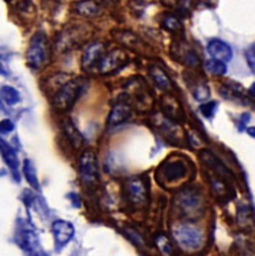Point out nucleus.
<instances>
[{
  "instance_id": "1",
  "label": "nucleus",
  "mask_w": 255,
  "mask_h": 256,
  "mask_svg": "<svg viewBox=\"0 0 255 256\" xmlns=\"http://www.w3.org/2000/svg\"><path fill=\"white\" fill-rule=\"evenodd\" d=\"M88 85L84 78H72L64 84L52 96V106L58 111H68L78 101L84 88Z\"/></svg>"
},
{
  "instance_id": "2",
  "label": "nucleus",
  "mask_w": 255,
  "mask_h": 256,
  "mask_svg": "<svg viewBox=\"0 0 255 256\" xmlns=\"http://www.w3.org/2000/svg\"><path fill=\"white\" fill-rule=\"evenodd\" d=\"M50 56V46L44 32H39L32 38L26 50V61L29 68L39 70L46 65Z\"/></svg>"
},
{
  "instance_id": "3",
  "label": "nucleus",
  "mask_w": 255,
  "mask_h": 256,
  "mask_svg": "<svg viewBox=\"0 0 255 256\" xmlns=\"http://www.w3.org/2000/svg\"><path fill=\"white\" fill-rule=\"evenodd\" d=\"M176 206L180 209V213L183 216L197 218L202 213L203 200L202 196L198 190L193 188H187L180 192L176 198Z\"/></svg>"
},
{
  "instance_id": "4",
  "label": "nucleus",
  "mask_w": 255,
  "mask_h": 256,
  "mask_svg": "<svg viewBox=\"0 0 255 256\" xmlns=\"http://www.w3.org/2000/svg\"><path fill=\"white\" fill-rule=\"evenodd\" d=\"M78 176L81 182L88 186H96L100 182L98 157L92 150H86L78 160Z\"/></svg>"
},
{
  "instance_id": "5",
  "label": "nucleus",
  "mask_w": 255,
  "mask_h": 256,
  "mask_svg": "<svg viewBox=\"0 0 255 256\" xmlns=\"http://www.w3.org/2000/svg\"><path fill=\"white\" fill-rule=\"evenodd\" d=\"M173 236L180 248L186 250H198L203 245L202 230L190 224H180L173 229Z\"/></svg>"
},
{
  "instance_id": "6",
  "label": "nucleus",
  "mask_w": 255,
  "mask_h": 256,
  "mask_svg": "<svg viewBox=\"0 0 255 256\" xmlns=\"http://www.w3.org/2000/svg\"><path fill=\"white\" fill-rule=\"evenodd\" d=\"M188 173V168L186 163H183L180 160H170L168 163H163L157 170V176H160V180L166 183H172V182L180 180L184 178ZM158 179V180H160Z\"/></svg>"
},
{
  "instance_id": "7",
  "label": "nucleus",
  "mask_w": 255,
  "mask_h": 256,
  "mask_svg": "<svg viewBox=\"0 0 255 256\" xmlns=\"http://www.w3.org/2000/svg\"><path fill=\"white\" fill-rule=\"evenodd\" d=\"M127 196L128 199L136 206H142L146 204L148 200V186L146 182L140 176L130 179L127 182Z\"/></svg>"
},
{
  "instance_id": "8",
  "label": "nucleus",
  "mask_w": 255,
  "mask_h": 256,
  "mask_svg": "<svg viewBox=\"0 0 255 256\" xmlns=\"http://www.w3.org/2000/svg\"><path fill=\"white\" fill-rule=\"evenodd\" d=\"M86 36L85 28L82 25L80 26H70L62 32V34L58 36V42L56 44L58 50L65 51L68 48H75L76 44L81 42Z\"/></svg>"
},
{
  "instance_id": "9",
  "label": "nucleus",
  "mask_w": 255,
  "mask_h": 256,
  "mask_svg": "<svg viewBox=\"0 0 255 256\" xmlns=\"http://www.w3.org/2000/svg\"><path fill=\"white\" fill-rule=\"evenodd\" d=\"M127 62V56L124 51L120 48H114V50L110 51L108 54L104 56L101 62L98 64V70L102 75H107V74H112L114 71L118 70L120 66L124 65Z\"/></svg>"
},
{
  "instance_id": "10",
  "label": "nucleus",
  "mask_w": 255,
  "mask_h": 256,
  "mask_svg": "<svg viewBox=\"0 0 255 256\" xmlns=\"http://www.w3.org/2000/svg\"><path fill=\"white\" fill-rule=\"evenodd\" d=\"M51 232H52L54 239H55L56 246L62 248L70 242L75 234L72 224L66 220H56L51 225Z\"/></svg>"
},
{
  "instance_id": "11",
  "label": "nucleus",
  "mask_w": 255,
  "mask_h": 256,
  "mask_svg": "<svg viewBox=\"0 0 255 256\" xmlns=\"http://www.w3.org/2000/svg\"><path fill=\"white\" fill-rule=\"evenodd\" d=\"M104 55H106V46L102 42H94L88 45V48H86L82 55L84 68L90 70V68H95V66L98 68Z\"/></svg>"
},
{
  "instance_id": "12",
  "label": "nucleus",
  "mask_w": 255,
  "mask_h": 256,
  "mask_svg": "<svg viewBox=\"0 0 255 256\" xmlns=\"http://www.w3.org/2000/svg\"><path fill=\"white\" fill-rule=\"evenodd\" d=\"M160 108H162L163 114L167 118L173 120V121H180V120L184 118V114H183L180 104L172 94H163L160 97Z\"/></svg>"
},
{
  "instance_id": "13",
  "label": "nucleus",
  "mask_w": 255,
  "mask_h": 256,
  "mask_svg": "<svg viewBox=\"0 0 255 256\" xmlns=\"http://www.w3.org/2000/svg\"><path fill=\"white\" fill-rule=\"evenodd\" d=\"M206 50L212 58L222 61V62H228L233 58V50H232L230 46L219 39L210 40L206 46Z\"/></svg>"
},
{
  "instance_id": "14",
  "label": "nucleus",
  "mask_w": 255,
  "mask_h": 256,
  "mask_svg": "<svg viewBox=\"0 0 255 256\" xmlns=\"http://www.w3.org/2000/svg\"><path fill=\"white\" fill-rule=\"evenodd\" d=\"M131 117V107L126 104H116L108 114L107 124L110 127H116L126 122Z\"/></svg>"
},
{
  "instance_id": "15",
  "label": "nucleus",
  "mask_w": 255,
  "mask_h": 256,
  "mask_svg": "<svg viewBox=\"0 0 255 256\" xmlns=\"http://www.w3.org/2000/svg\"><path fill=\"white\" fill-rule=\"evenodd\" d=\"M150 74H151V78L153 82L156 84L160 90H170L172 87L170 78L167 76V74L157 65H152L150 68Z\"/></svg>"
},
{
  "instance_id": "16",
  "label": "nucleus",
  "mask_w": 255,
  "mask_h": 256,
  "mask_svg": "<svg viewBox=\"0 0 255 256\" xmlns=\"http://www.w3.org/2000/svg\"><path fill=\"white\" fill-rule=\"evenodd\" d=\"M64 132H65L66 137L68 138L70 143L75 148H78L82 144V136H81V133L78 132V128L75 127V124H72V121L70 118H66L64 121Z\"/></svg>"
},
{
  "instance_id": "17",
  "label": "nucleus",
  "mask_w": 255,
  "mask_h": 256,
  "mask_svg": "<svg viewBox=\"0 0 255 256\" xmlns=\"http://www.w3.org/2000/svg\"><path fill=\"white\" fill-rule=\"evenodd\" d=\"M19 246L25 252H34L35 248L38 245V239L34 232H30V230H22L19 232Z\"/></svg>"
},
{
  "instance_id": "18",
  "label": "nucleus",
  "mask_w": 255,
  "mask_h": 256,
  "mask_svg": "<svg viewBox=\"0 0 255 256\" xmlns=\"http://www.w3.org/2000/svg\"><path fill=\"white\" fill-rule=\"evenodd\" d=\"M0 148H2V160H5V163H6L10 168H12V170H16V168L19 167V160H18L15 150H12L4 140H0Z\"/></svg>"
},
{
  "instance_id": "19",
  "label": "nucleus",
  "mask_w": 255,
  "mask_h": 256,
  "mask_svg": "<svg viewBox=\"0 0 255 256\" xmlns=\"http://www.w3.org/2000/svg\"><path fill=\"white\" fill-rule=\"evenodd\" d=\"M0 94H2V100L9 106H14L18 102H20V94L14 87L12 86H2L0 88Z\"/></svg>"
},
{
  "instance_id": "20",
  "label": "nucleus",
  "mask_w": 255,
  "mask_h": 256,
  "mask_svg": "<svg viewBox=\"0 0 255 256\" xmlns=\"http://www.w3.org/2000/svg\"><path fill=\"white\" fill-rule=\"evenodd\" d=\"M22 172H24L25 178H26L28 183H29L34 189H39V180H38L36 170H35V167H34V164L32 163V160H24V167H22Z\"/></svg>"
},
{
  "instance_id": "21",
  "label": "nucleus",
  "mask_w": 255,
  "mask_h": 256,
  "mask_svg": "<svg viewBox=\"0 0 255 256\" xmlns=\"http://www.w3.org/2000/svg\"><path fill=\"white\" fill-rule=\"evenodd\" d=\"M204 66H206V70L213 76H223L226 72V62H222V61L216 60V58H210V60L206 61Z\"/></svg>"
},
{
  "instance_id": "22",
  "label": "nucleus",
  "mask_w": 255,
  "mask_h": 256,
  "mask_svg": "<svg viewBox=\"0 0 255 256\" xmlns=\"http://www.w3.org/2000/svg\"><path fill=\"white\" fill-rule=\"evenodd\" d=\"M76 9L84 16H96L100 12V6L94 2H82L76 5Z\"/></svg>"
},
{
  "instance_id": "23",
  "label": "nucleus",
  "mask_w": 255,
  "mask_h": 256,
  "mask_svg": "<svg viewBox=\"0 0 255 256\" xmlns=\"http://www.w3.org/2000/svg\"><path fill=\"white\" fill-rule=\"evenodd\" d=\"M190 84H194V87L192 90L194 100H197V101H206L208 98L209 94H210V90L206 86V84L200 82H200L198 81H190Z\"/></svg>"
},
{
  "instance_id": "24",
  "label": "nucleus",
  "mask_w": 255,
  "mask_h": 256,
  "mask_svg": "<svg viewBox=\"0 0 255 256\" xmlns=\"http://www.w3.org/2000/svg\"><path fill=\"white\" fill-rule=\"evenodd\" d=\"M156 244H157L158 249H160V252H162L163 255L166 256L172 255L173 248L167 236H164V235H158L157 239H156Z\"/></svg>"
},
{
  "instance_id": "25",
  "label": "nucleus",
  "mask_w": 255,
  "mask_h": 256,
  "mask_svg": "<svg viewBox=\"0 0 255 256\" xmlns=\"http://www.w3.org/2000/svg\"><path fill=\"white\" fill-rule=\"evenodd\" d=\"M162 25L164 29H167L168 32H176L180 29V20H178L176 16H173V15H167V16L163 19Z\"/></svg>"
},
{
  "instance_id": "26",
  "label": "nucleus",
  "mask_w": 255,
  "mask_h": 256,
  "mask_svg": "<svg viewBox=\"0 0 255 256\" xmlns=\"http://www.w3.org/2000/svg\"><path fill=\"white\" fill-rule=\"evenodd\" d=\"M216 108H218V104H216V101L206 102V104H203L200 106V114H202L204 117H206V118H212V117L216 114Z\"/></svg>"
},
{
  "instance_id": "27",
  "label": "nucleus",
  "mask_w": 255,
  "mask_h": 256,
  "mask_svg": "<svg viewBox=\"0 0 255 256\" xmlns=\"http://www.w3.org/2000/svg\"><path fill=\"white\" fill-rule=\"evenodd\" d=\"M246 58L248 61V65L252 70L255 71V45H252L250 48H246Z\"/></svg>"
},
{
  "instance_id": "28",
  "label": "nucleus",
  "mask_w": 255,
  "mask_h": 256,
  "mask_svg": "<svg viewBox=\"0 0 255 256\" xmlns=\"http://www.w3.org/2000/svg\"><path fill=\"white\" fill-rule=\"evenodd\" d=\"M12 130H14V124L10 120H2V124H0V130H2V134L12 132Z\"/></svg>"
},
{
  "instance_id": "29",
  "label": "nucleus",
  "mask_w": 255,
  "mask_h": 256,
  "mask_svg": "<svg viewBox=\"0 0 255 256\" xmlns=\"http://www.w3.org/2000/svg\"><path fill=\"white\" fill-rule=\"evenodd\" d=\"M242 126H246V122H249V120H250V116H249V114H243V116H242Z\"/></svg>"
},
{
  "instance_id": "30",
  "label": "nucleus",
  "mask_w": 255,
  "mask_h": 256,
  "mask_svg": "<svg viewBox=\"0 0 255 256\" xmlns=\"http://www.w3.org/2000/svg\"><path fill=\"white\" fill-rule=\"evenodd\" d=\"M248 133H249V136H252V137L255 138V127H249Z\"/></svg>"
},
{
  "instance_id": "31",
  "label": "nucleus",
  "mask_w": 255,
  "mask_h": 256,
  "mask_svg": "<svg viewBox=\"0 0 255 256\" xmlns=\"http://www.w3.org/2000/svg\"><path fill=\"white\" fill-rule=\"evenodd\" d=\"M249 94H250L252 96L255 97V82L250 86V88H249Z\"/></svg>"
}]
</instances>
